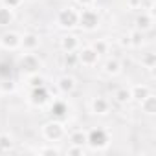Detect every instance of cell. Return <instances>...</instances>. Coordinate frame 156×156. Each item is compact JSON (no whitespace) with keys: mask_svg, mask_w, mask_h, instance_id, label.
<instances>
[{"mask_svg":"<svg viewBox=\"0 0 156 156\" xmlns=\"http://www.w3.org/2000/svg\"><path fill=\"white\" fill-rule=\"evenodd\" d=\"M61 48H62V51H75L79 48V41L73 35H64L61 39Z\"/></svg>","mask_w":156,"mask_h":156,"instance_id":"cell-11","label":"cell"},{"mask_svg":"<svg viewBox=\"0 0 156 156\" xmlns=\"http://www.w3.org/2000/svg\"><path fill=\"white\" fill-rule=\"evenodd\" d=\"M92 48H94V50H96V51L101 55V53H107V48H108V44H107L105 41H98V42H94V44H92Z\"/></svg>","mask_w":156,"mask_h":156,"instance_id":"cell-22","label":"cell"},{"mask_svg":"<svg viewBox=\"0 0 156 156\" xmlns=\"http://www.w3.org/2000/svg\"><path fill=\"white\" fill-rule=\"evenodd\" d=\"M70 141H72L73 145H85V143H87V134H83L81 130H77V132H73V134L70 136Z\"/></svg>","mask_w":156,"mask_h":156,"instance_id":"cell-20","label":"cell"},{"mask_svg":"<svg viewBox=\"0 0 156 156\" xmlns=\"http://www.w3.org/2000/svg\"><path fill=\"white\" fill-rule=\"evenodd\" d=\"M141 103V108L147 112V114H154V110H156V98L152 96V94H149L145 99H141L140 101Z\"/></svg>","mask_w":156,"mask_h":156,"instance_id":"cell-15","label":"cell"},{"mask_svg":"<svg viewBox=\"0 0 156 156\" xmlns=\"http://www.w3.org/2000/svg\"><path fill=\"white\" fill-rule=\"evenodd\" d=\"M13 22V13L9 8H0V26H8Z\"/></svg>","mask_w":156,"mask_h":156,"instance_id":"cell-18","label":"cell"},{"mask_svg":"<svg viewBox=\"0 0 156 156\" xmlns=\"http://www.w3.org/2000/svg\"><path fill=\"white\" fill-rule=\"evenodd\" d=\"M20 48H24L26 51H33L35 48H39V35H35V33L24 35L20 41Z\"/></svg>","mask_w":156,"mask_h":156,"instance_id":"cell-8","label":"cell"},{"mask_svg":"<svg viewBox=\"0 0 156 156\" xmlns=\"http://www.w3.org/2000/svg\"><path fill=\"white\" fill-rule=\"evenodd\" d=\"M141 62H143L147 68H151V70H152V66H154V53H147V57H143V59H141Z\"/></svg>","mask_w":156,"mask_h":156,"instance_id":"cell-25","label":"cell"},{"mask_svg":"<svg viewBox=\"0 0 156 156\" xmlns=\"http://www.w3.org/2000/svg\"><path fill=\"white\" fill-rule=\"evenodd\" d=\"M0 147H4V149L11 147V136L9 134H0Z\"/></svg>","mask_w":156,"mask_h":156,"instance_id":"cell-23","label":"cell"},{"mask_svg":"<svg viewBox=\"0 0 156 156\" xmlns=\"http://www.w3.org/2000/svg\"><path fill=\"white\" fill-rule=\"evenodd\" d=\"M114 98H116V101H118V103H129V101L132 99V98H130V90H129V88H119V90L116 92V96H114Z\"/></svg>","mask_w":156,"mask_h":156,"instance_id":"cell-19","label":"cell"},{"mask_svg":"<svg viewBox=\"0 0 156 156\" xmlns=\"http://www.w3.org/2000/svg\"><path fill=\"white\" fill-rule=\"evenodd\" d=\"M42 132H44V136L48 138V140H59L61 136H62V132H64V129H62V125L61 123H57V121H50V123H46L44 125V129H42Z\"/></svg>","mask_w":156,"mask_h":156,"instance_id":"cell-5","label":"cell"},{"mask_svg":"<svg viewBox=\"0 0 156 156\" xmlns=\"http://www.w3.org/2000/svg\"><path fill=\"white\" fill-rule=\"evenodd\" d=\"M39 59H37V55L35 53H24V57H22V62H20V66H22V70H26V72H31V73H35L37 72V68H39Z\"/></svg>","mask_w":156,"mask_h":156,"instance_id":"cell-7","label":"cell"},{"mask_svg":"<svg viewBox=\"0 0 156 156\" xmlns=\"http://www.w3.org/2000/svg\"><path fill=\"white\" fill-rule=\"evenodd\" d=\"M143 6H147V8L151 9V8H152V0H141V8H143Z\"/></svg>","mask_w":156,"mask_h":156,"instance_id":"cell-28","label":"cell"},{"mask_svg":"<svg viewBox=\"0 0 156 156\" xmlns=\"http://www.w3.org/2000/svg\"><path fill=\"white\" fill-rule=\"evenodd\" d=\"M136 26L140 31H147L152 28V13H141L138 19H136Z\"/></svg>","mask_w":156,"mask_h":156,"instance_id":"cell-12","label":"cell"},{"mask_svg":"<svg viewBox=\"0 0 156 156\" xmlns=\"http://www.w3.org/2000/svg\"><path fill=\"white\" fill-rule=\"evenodd\" d=\"M20 41H22V37H20L19 33L8 31V33L2 35V39H0V44H2L6 50H17V48H20Z\"/></svg>","mask_w":156,"mask_h":156,"instance_id":"cell-4","label":"cell"},{"mask_svg":"<svg viewBox=\"0 0 156 156\" xmlns=\"http://www.w3.org/2000/svg\"><path fill=\"white\" fill-rule=\"evenodd\" d=\"M119 70H121V64H119L118 59H110V61H107V64H105V73H108V75H116V73H119Z\"/></svg>","mask_w":156,"mask_h":156,"instance_id":"cell-17","label":"cell"},{"mask_svg":"<svg viewBox=\"0 0 156 156\" xmlns=\"http://www.w3.org/2000/svg\"><path fill=\"white\" fill-rule=\"evenodd\" d=\"M28 83H30V87H33V88H37V87H42V83H44V79H42V75H39V73L35 72L33 75H30V77H28Z\"/></svg>","mask_w":156,"mask_h":156,"instance_id":"cell-21","label":"cell"},{"mask_svg":"<svg viewBox=\"0 0 156 156\" xmlns=\"http://www.w3.org/2000/svg\"><path fill=\"white\" fill-rule=\"evenodd\" d=\"M108 108H110V103H108L105 98H96V99L92 101V110H94V114H107Z\"/></svg>","mask_w":156,"mask_h":156,"instance_id":"cell-13","label":"cell"},{"mask_svg":"<svg viewBox=\"0 0 156 156\" xmlns=\"http://www.w3.org/2000/svg\"><path fill=\"white\" fill-rule=\"evenodd\" d=\"M143 39H145L143 31H140V30H134V31L129 35V44H130V46H134V48H140V46L143 44Z\"/></svg>","mask_w":156,"mask_h":156,"instance_id":"cell-16","label":"cell"},{"mask_svg":"<svg viewBox=\"0 0 156 156\" xmlns=\"http://www.w3.org/2000/svg\"><path fill=\"white\" fill-rule=\"evenodd\" d=\"M94 2H96V0H77V4H81L83 8H92Z\"/></svg>","mask_w":156,"mask_h":156,"instance_id":"cell-26","label":"cell"},{"mask_svg":"<svg viewBox=\"0 0 156 156\" xmlns=\"http://www.w3.org/2000/svg\"><path fill=\"white\" fill-rule=\"evenodd\" d=\"M107 141H108V138H107V132H105L103 129H94V130H90L88 136H87V143H90V145H94V147L105 145Z\"/></svg>","mask_w":156,"mask_h":156,"instance_id":"cell-6","label":"cell"},{"mask_svg":"<svg viewBox=\"0 0 156 156\" xmlns=\"http://www.w3.org/2000/svg\"><path fill=\"white\" fill-rule=\"evenodd\" d=\"M77 24H79L83 30H88V31L96 30L98 24H99V15H98V11L92 9V8H85V9L79 13V22H77Z\"/></svg>","mask_w":156,"mask_h":156,"instance_id":"cell-1","label":"cell"},{"mask_svg":"<svg viewBox=\"0 0 156 156\" xmlns=\"http://www.w3.org/2000/svg\"><path fill=\"white\" fill-rule=\"evenodd\" d=\"M129 6L132 9H138V8H141V0H129Z\"/></svg>","mask_w":156,"mask_h":156,"instance_id":"cell-27","label":"cell"},{"mask_svg":"<svg viewBox=\"0 0 156 156\" xmlns=\"http://www.w3.org/2000/svg\"><path fill=\"white\" fill-rule=\"evenodd\" d=\"M77 59H79V62L85 64V66H96L98 59H99V53L92 46H88V48H83L79 53H77Z\"/></svg>","mask_w":156,"mask_h":156,"instance_id":"cell-3","label":"cell"},{"mask_svg":"<svg viewBox=\"0 0 156 156\" xmlns=\"http://www.w3.org/2000/svg\"><path fill=\"white\" fill-rule=\"evenodd\" d=\"M2 4H4V8L15 9V8H19V6L22 4V0H2Z\"/></svg>","mask_w":156,"mask_h":156,"instance_id":"cell-24","label":"cell"},{"mask_svg":"<svg viewBox=\"0 0 156 156\" xmlns=\"http://www.w3.org/2000/svg\"><path fill=\"white\" fill-rule=\"evenodd\" d=\"M79 22V11L75 8H64L57 15V24L61 28H73Z\"/></svg>","mask_w":156,"mask_h":156,"instance_id":"cell-2","label":"cell"},{"mask_svg":"<svg viewBox=\"0 0 156 156\" xmlns=\"http://www.w3.org/2000/svg\"><path fill=\"white\" fill-rule=\"evenodd\" d=\"M44 101H48V92L44 90V87H37V88H33V92H31V103H35V105H42Z\"/></svg>","mask_w":156,"mask_h":156,"instance_id":"cell-14","label":"cell"},{"mask_svg":"<svg viewBox=\"0 0 156 156\" xmlns=\"http://www.w3.org/2000/svg\"><path fill=\"white\" fill-rule=\"evenodd\" d=\"M57 87H59V90H61V92L68 94V92H72V90L75 88V79H73L72 75H62V77H59Z\"/></svg>","mask_w":156,"mask_h":156,"instance_id":"cell-9","label":"cell"},{"mask_svg":"<svg viewBox=\"0 0 156 156\" xmlns=\"http://www.w3.org/2000/svg\"><path fill=\"white\" fill-rule=\"evenodd\" d=\"M149 94H151V88H149L147 85H134V87L130 88V98L136 99V101L145 99Z\"/></svg>","mask_w":156,"mask_h":156,"instance_id":"cell-10","label":"cell"}]
</instances>
